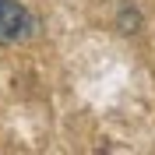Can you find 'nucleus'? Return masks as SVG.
<instances>
[{"mask_svg":"<svg viewBox=\"0 0 155 155\" xmlns=\"http://www.w3.org/2000/svg\"><path fill=\"white\" fill-rule=\"evenodd\" d=\"M35 32V18L21 0H0V46H18Z\"/></svg>","mask_w":155,"mask_h":155,"instance_id":"nucleus-1","label":"nucleus"}]
</instances>
